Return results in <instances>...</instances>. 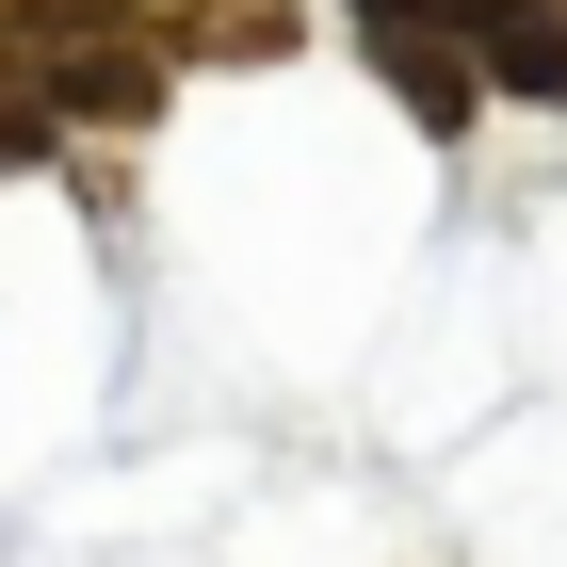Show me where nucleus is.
<instances>
[{"instance_id": "obj_1", "label": "nucleus", "mask_w": 567, "mask_h": 567, "mask_svg": "<svg viewBox=\"0 0 567 567\" xmlns=\"http://www.w3.org/2000/svg\"><path fill=\"white\" fill-rule=\"evenodd\" d=\"M454 33L503 97H567V0H454Z\"/></svg>"}, {"instance_id": "obj_2", "label": "nucleus", "mask_w": 567, "mask_h": 567, "mask_svg": "<svg viewBox=\"0 0 567 567\" xmlns=\"http://www.w3.org/2000/svg\"><path fill=\"white\" fill-rule=\"evenodd\" d=\"M49 131H65V114L33 97V65H0V163H49Z\"/></svg>"}, {"instance_id": "obj_3", "label": "nucleus", "mask_w": 567, "mask_h": 567, "mask_svg": "<svg viewBox=\"0 0 567 567\" xmlns=\"http://www.w3.org/2000/svg\"><path fill=\"white\" fill-rule=\"evenodd\" d=\"M357 17H405V0H357Z\"/></svg>"}]
</instances>
